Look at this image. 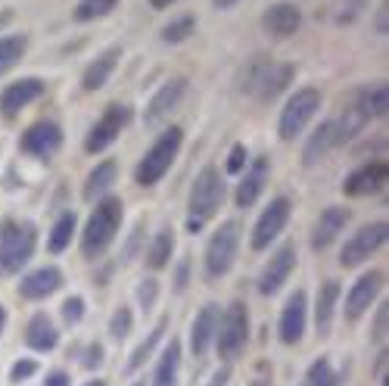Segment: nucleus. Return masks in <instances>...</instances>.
I'll return each mask as SVG.
<instances>
[{"label":"nucleus","mask_w":389,"mask_h":386,"mask_svg":"<svg viewBox=\"0 0 389 386\" xmlns=\"http://www.w3.org/2000/svg\"><path fill=\"white\" fill-rule=\"evenodd\" d=\"M365 128H367V118L358 112V106L346 103L337 116L324 118V122H318L312 128L308 141L303 144V153H299L303 169H318L333 150H340V146L352 144L355 137H361Z\"/></svg>","instance_id":"nucleus-1"},{"label":"nucleus","mask_w":389,"mask_h":386,"mask_svg":"<svg viewBox=\"0 0 389 386\" xmlns=\"http://www.w3.org/2000/svg\"><path fill=\"white\" fill-rule=\"evenodd\" d=\"M227 199V181L224 171L218 165H203L197 171L190 184V193H187V212H184V228L187 234H203L209 228V222L221 212Z\"/></svg>","instance_id":"nucleus-2"},{"label":"nucleus","mask_w":389,"mask_h":386,"mask_svg":"<svg viewBox=\"0 0 389 386\" xmlns=\"http://www.w3.org/2000/svg\"><path fill=\"white\" fill-rule=\"evenodd\" d=\"M122 222H125V203L116 196V193H106L93 203V209L87 212L84 218V228H82V256L87 262H97L109 252V246L116 243L119 231H122Z\"/></svg>","instance_id":"nucleus-3"},{"label":"nucleus","mask_w":389,"mask_h":386,"mask_svg":"<svg viewBox=\"0 0 389 386\" xmlns=\"http://www.w3.org/2000/svg\"><path fill=\"white\" fill-rule=\"evenodd\" d=\"M184 146V128L181 125H169L165 131H159V137L146 146V153L134 165V184L137 187H156L159 181H165V175L174 169Z\"/></svg>","instance_id":"nucleus-4"},{"label":"nucleus","mask_w":389,"mask_h":386,"mask_svg":"<svg viewBox=\"0 0 389 386\" xmlns=\"http://www.w3.org/2000/svg\"><path fill=\"white\" fill-rule=\"evenodd\" d=\"M38 252V224L0 218V277H13L31 265Z\"/></svg>","instance_id":"nucleus-5"},{"label":"nucleus","mask_w":389,"mask_h":386,"mask_svg":"<svg viewBox=\"0 0 389 386\" xmlns=\"http://www.w3.org/2000/svg\"><path fill=\"white\" fill-rule=\"evenodd\" d=\"M240 243H243V224L237 218L221 222L209 234V243L203 249V277L206 284H218L231 275V268L237 265Z\"/></svg>","instance_id":"nucleus-6"},{"label":"nucleus","mask_w":389,"mask_h":386,"mask_svg":"<svg viewBox=\"0 0 389 386\" xmlns=\"http://www.w3.org/2000/svg\"><path fill=\"white\" fill-rule=\"evenodd\" d=\"M252 339V315L243 299H231L227 309H221L218 334H215V352L224 364H234L243 358Z\"/></svg>","instance_id":"nucleus-7"},{"label":"nucleus","mask_w":389,"mask_h":386,"mask_svg":"<svg viewBox=\"0 0 389 386\" xmlns=\"http://www.w3.org/2000/svg\"><path fill=\"white\" fill-rule=\"evenodd\" d=\"M321 103H324V97H321L318 88L293 91V94L284 100V109H280V116H277V137L280 141L284 144L299 141L308 131V125L314 122V116L321 112Z\"/></svg>","instance_id":"nucleus-8"},{"label":"nucleus","mask_w":389,"mask_h":386,"mask_svg":"<svg viewBox=\"0 0 389 386\" xmlns=\"http://www.w3.org/2000/svg\"><path fill=\"white\" fill-rule=\"evenodd\" d=\"M131 122H134V109L128 103H109L103 112H100L97 122L87 128L82 150L87 153V156H100V153H106L119 137L125 134V128H128Z\"/></svg>","instance_id":"nucleus-9"},{"label":"nucleus","mask_w":389,"mask_h":386,"mask_svg":"<svg viewBox=\"0 0 389 386\" xmlns=\"http://www.w3.org/2000/svg\"><path fill=\"white\" fill-rule=\"evenodd\" d=\"M389 240V224L386 218L365 222L358 231L349 234V240L340 246V268H361L367 258H374Z\"/></svg>","instance_id":"nucleus-10"},{"label":"nucleus","mask_w":389,"mask_h":386,"mask_svg":"<svg viewBox=\"0 0 389 386\" xmlns=\"http://www.w3.org/2000/svg\"><path fill=\"white\" fill-rule=\"evenodd\" d=\"M293 218V199L287 193H277L274 199H268L265 209L259 212V218L252 222L250 231V249L252 252H265L268 246H274L280 240V234L287 231Z\"/></svg>","instance_id":"nucleus-11"},{"label":"nucleus","mask_w":389,"mask_h":386,"mask_svg":"<svg viewBox=\"0 0 389 386\" xmlns=\"http://www.w3.org/2000/svg\"><path fill=\"white\" fill-rule=\"evenodd\" d=\"M66 144V131L56 118H38L19 134V153L35 162H50Z\"/></svg>","instance_id":"nucleus-12"},{"label":"nucleus","mask_w":389,"mask_h":386,"mask_svg":"<svg viewBox=\"0 0 389 386\" xmlns=\"http://www.w3.org/2000/svg\"><path fill=\"white\" fill-rule=\"evenodd\" d=\"M296 265H299V249H296V243L293 240H284L277 246V249L268 256V262L261 265V271H259V277H256V290H259V296H265V299H271V296H277L280 290L290 284V277H293V271H296Z\"/></svg>","instance_id":"nucleus-13"},{"label":"nucleus","mask_w":389,"mask_h":386,"mask_svg":"<svg viewBox=\"0 0 389 386\" xmlns=\"http://www.w3.org/2000/svg\"><path fill=\"white\" fill-rule=\"evenodd\" d=\"M386 184H389V162L377 156V159H367V162H358L349 171L343 178V193L349 199H365L383 193Z\"/></svg>","instance_id":"nucleus-14"},{"label":"nucleus","mask_w":389,"mask_h":386,"mask_svg":"<svg viewBox=\"0 0 389 386\" xmlns=\"http://www.w3.org/2000/svg\"><path fill=\"white\" fill-rule=\"evenodd\" d=\"M47 94V82L38 75H25L10 82L3 91H0V118L3 122H13L22 109H29L31 103H38Z\"/></svg>","instance_id":"nucleus-15"},{"label":"nucleus","mask_w":389,"mask_h":386,"mask_svg":"<svg viewBox=\"0 0 389 386\" xmlns=\"http://www.w3.org/2000/svg\"><path fill=\"white\" fill-rule=\"evenodd\" d=\"M380 293H383V271H380V268H371V271H365V275L355 277V284L349 287L346 299H343L346 321L355 324L358 318H365V311L377 302Z\"/></svg>","instance_id":"nucleus-16"},{"label":"nucleus","mask_w":389,"mask_h":386,"mask_svg":"<svg viewBox=\"0 0 389 386\" xmlns=\"http://www.w3.org/2000/svg\"><path fill=\"white\" fill-rule=\"evenodd\" d=\"M305 330H308V293L293 290L277 315V339L293 349L305 339Z\"/></svg>","instance_id":"nucleus-17"},{"label":"nucleus","mask_w":389,"mask_h":386,"mask_svg":"<svg viewBox=\"0 0 389 386\" xmlns=\"http://www.w3.org/2000/svg\"><path fill=\"white\" fill-rule=\"evenodd\" d=\"M240 181L237 187H234V206L237 209H252V206L259 203V196L265 193L268 187V178H271V159L265 156V153H259L256 159H250L246 162V169L240 171Z\"/></svg>","instance_id":"nucleus-18"},{"label":"nucleus","mask_w":389,"mask_h":386,"mask_svg":"<svg viewBox=\"0 0 389 386\" xmlns=\"http://www.w3.org/2000/svg\"><path fill=\"white\" fill-rule=\"evenodd\" d=\"M349 218H352V209H349V206H327V209H321V215L314 218V224H312V234H308L312 252L330 249V246L343 237Z\"/></svg>","instance_id":"nucleus-19"},{"label":"nucleus","mask_w":389,"mask_h":386,"mask_svg":"<svg viewBox=\"0 0 389 386\" xmlns=\"http://www.w3.org/2000/svg\"><path fill=\"white\" fill-rule=\"evenodd\" d=\"M187 91H190V78L187 75H174L169 82L159 84V91L150 97L144 109V125H156V122H165L181 103H184Z\"/></svg>","instance_id":"nucleus-20"},{"label":"nucleus","mask_w":389,"mask_h":386,"mask_svg":"<svg viewBox=\"0 0 389 386\" xmlns=\"http://www.w3.org/2000/svg\"><path fill=\"white\" fill-rule=\"evenodd\" d=\"M303 10H299L293 0H274L271 6H265L261 13V31L274 41H287L303 29Z\"/></svg>","instance_id":"nucleus-21"},{"label":"nucleus","mask_w":389,"mask_h":386,"mask_svg":"<svg viewBox=\"0 0 389 386\" xmlns=\"http://www.w3.org/2000/svg\"><path fill=\"white\" fill-rule=\"evenodd\" d=\"M63 284H66V275L56 265H38L19 281V299L22 302H44L53 293L63 290Z\"/></svg>","instance_id":"nucleus-22"},{"label":"nucleus","mask_w":389,"mask_h":386,"mask_svg":"<svg viewBox=\"0 0 389 386\" xmlns=\"http://www.w3.org/2000/svg\"><path fill=\"white\" fill-rule=\"evenodd\" d=\"M119 63H122V47H106V50H100L97 56L91 59V63L84 65V72H82V91L84 94H97V91H103L106 84H109V78L116 75V69H119Z\"/></svg>","instance_id":"nucleus-23"},{"label":"nucleus","mask_w":389,"mask_h":386,"mask_svg":"<svg viewBox=\"0 0 389 386\" xmlns=\"http://www.w3.org/2000/svg\"><path fill=\"white\" fill-rule=\"evenodd\" d=\"M218 318H221V305L218 302H203L190 324V352L197 358H203L206 352L215 346L218 334Z\"/></svg>","instance_id":"nucleus-24"},{"label":"nucleus","mask_w":389,"mask_h":386,"mask_svg":"<svg viewBox=\"0 0 389 386\" xmlns=\"http://www.w3.org/2000/svg\"><path fill=\"white\" fill-rule=\"evenodd\" d=\"M340 296H343V287H340L337 277H327L318 287V296H314V334L324 339L333 330V318H337L340 309Z\"/></svg>","instance_id":"nucleus-25"},{"label":"nucleus","mask_w":389,"mask_h":386,"mask_svg":"<svg viewBox=\"0 0 389 386\" xmlns=\"http://www.w3.org/2000/svg\"><path fill=\"white\" fill-rule=\"evenodd\" d=\"M22 343L29 346L35 355H50L59 346V327L53 324V318L47 315V311H35V315L29 318V324H25Z\"/></svg>","instance_id":"nucleus-26"},{"label":"nucleus","mask_w":389,"mask_h":386,"mask_svg":"<svg viewBox=\"0 0 389 386\" xmlns=\"http://www.w3.org/2000/svg\"><path fill=\"white\" fill-rule=\"evenodd\" d=\"M181 368H184V346H181V339H169L153 364L150 386H178Z\"/></svg>","instance_id":"nucleus-27"},{"label":"nucleus","mask_w":389,"mask_h":386,"mask_svg":"<svg viewBox=\"0 0 389 386\" xmlns=\"http://www.w3.org/2000/svg\"><path fill=\"white\" fill-rule=\"evenodd\" d=\"M174 246H178L174 228H171V224H159V231L144 246V249H146L144 252V265H146V271H150V275L169 268V262H171V256H174Z\"/></svg>","instance_id":"nucleus-28"},{"label":"nucleus","mask_w":389,"mask_h":386,"mask_svg":"<svg viewBox=\"0 0 389 386\" xmlns=\"http://www.w3.org/2000/svg\"><path fill=\"white\" fill-rule=\"evenodd\" d=\"M349 103L358 106V112L367 118V122H380V118L389 116V88L386 82H374L365 84V88L352 91V100Z\"/></svg>","instance_id":"nucleus-29"},{"label":"nucleus","mask_w":389,"mask_h":386,"mask_svg":"<svg viewBox=\"0 0 389 386\" xmlns=\"http://www.w3.org/2000/svg\"><path fill=\"white\" fill-rule=\"evenodd\" d=\"M119 181V159H100L97 165H93L91 171H87L84 178V187H82V196L87 203H97L100 196H106V193H112Z\"/></svg>","instance_id":"nucleus-30"},{"label":"nucleus","mask_w":389,"mask_h":386,"mask_svg":"<svg viewBox=\"0 0 389 386\" xmlns=\"http://www.w3.org/2000/svg\"><path fill=\"white\" fill-rule=\"evenodd\" d=\"M165 334H169V318L162 315V318H159V324H156V327H153L150 334H146V337L140 339V343L131 349L128 362H125V374H128V377H134V374H137V371H144L146 364L153 362V355H156V352H159V343H162V339H165Z\"/></svg>","instance_id":"nucleus-31"},{"label":"nucleus","mask_w":389,"mask_h":386,"mask_svg":"<svg viewBox=\"0 0 389 386\" xmlns=\"http://www.w3.org/2000/svg\"><path fill=\"white\" fill-rule=\"evenodd\" d=\"M293 78H296V63H271L261 78L259 91H256V100L261 103H274L277 97H284L290 91Z\"/></svg>","instance_id":"nucleus-32"},{"label":"nucleus","mask_w":389,"mask_h":386,"mask_svg":"<svg viewBox=\"0 0 389 386\" xmlns=\"http://www.w3.org/2000/svg\"><path fill=\"white\" fill-rule=\"evenodd\" d=\"M78 234V212L75 209H63L56 215V222L50 224V234H47V252L50 256H63Z\"/></svg>","instance_id":"nucleus-33"},{"label":"nucleus","mask_w":389,"mask_h":386,"mask_svg":"<svg viewBox=\"0 0 389 386\" xmlns=\"http://www.w3.org/2000/svg\"><path fill=\"white\" fill-rule=\"evenodd\" d=\"M197 35V16L193 13H184V16H174L169 22L159 29V41L165 44V47H178V44L190 41V38Z\"/></svg>","instance_id":"nucleus-34"},{"label":"nucleus","mask_w":389,"mask_h":386,"mask_svg":"<svg viewBox=\"0 0 389 386\" xmlns=\"http://www.w3.org/2000/svg\"><path fill=\"white\" fill-rule=\"evenodd\" d=\"M271 63H274V59L268 56V53H256V56H252L250 63H246L243 69H240L237 84H240V91H243L246 97H256L261 78H265V72H268V65H271Z\"/></svg>","instance_id":"nucleus-35"},{"label":"nucleus","mask_w":389,"mask_h":386,"mask_svg":"<svg viewBox=\"0 0 389 386\" xmlns=\"http://www.w3.org/2000/svg\"><path fill=\"white\" fill-rule=\"evenodd\" d=\"M29 50V35H0V75L16 69Z\"/></svg>","instance_id":"nucleus-36"},{"label":"nucleus","mask_w":389,"mask_h":386,"mask_svg":"<svg viewBox=\"0 0 389 386\" xmlns=\"http://www.w3.org/2000/svg\"><path fill=\"white\" fill-rule=\"evenodd\" d=\"M367 6H371V0H333L330 22L340 25V29H349V25H355L361 16H365Z\"/></svg>","instance_id":"nucleus-37"},{"label":"nucleus","mask_w":389,"mask_h":386,"mask_svg":"<svg viewBox=\"0 0 389 386\" xmlns=\"http://www.w3.org/2000/svg\"><path fill=\"white\" fill-rule=\"evenodd\" d=\"M116 6H119V0H78V3L72 6V19H75L78 25L97 22V19H106V16H109Z\"/></svg>","instance_id":"nucleus-38"},{"label":"nucleus","mask_w":389,"mask_h":386,"mask_svg":"<svg viewBox=\"0 0 389 386\" xmlns=\"http://www.w3.org/2000/svg\"><path fill=\"white\" fill-rule=\"evenodd\" d=\"M305 386H340V374L327 355H318L305 371Z\"/></svg>","instance_id":"nucleus-39"},{"label":"nucleus","mask_w":389,"mask_h":386,"mask_svg":"<svg viewBox=\"0 0 389 386\" xmlns=\"http://www.w3.org/2000/svg\"><path fill=\"white\" fill-rule=\"evenodd\" d=\"M106 330H109V339L125 343L134 330V311L128 309V305H119V309L109 315V321H106Z\"/></svg>","instance_id":"nucleus-40"},{"label":"nucleus","mask_w":389,"mask_h":386,"mask_svg":"<svg viewBox=\"0 0 389 386\" xmlns=\"http://www.w3.org/2000/svg\"><path fill=\"white\" fill-rule=\"evenodd\" d=\"M84 315H87V302H84V296H78V293L66 296L63 305H59V318H63L66 327H78V324L84 321Z\"/></svg>","instance_id":"nucleus-41"},{"label":"nucleus","mask_w":389,"mask_h":386,"mask_svg":"<svg viewBox=\"0 0 389 386\" xmlns=\"http://www.w3.org/2000/svg\"><path fill=\"white\" fill-rule=\"evenodd\" d=\"M137 305H140V311L144 315H150L153 309H156V302H159V281H156V275H146L144 281L137 284Z\"/></svg>","instance_id":"nucleus-42"},{"label":"nucleus","mask_w":389,"mask_h":386,"mask_svg":"<svg viewBox=\"0 0 389 386\" xmlns=\"http://www.w3.org/2000/svg\"><path fill=\"white\" fill-rule=\"evenodd\" d=\"M246 162H250V153H246V144H234L231 150H227V156H224V175H231V178H237L240 171L246 169Z\"/></svg>","instance_id":"nucleus-43"},{"label":"nucleus","mask_w":389,"mask_h":386,"mask_svg":"<svg viewBox=\"0 0 389 386\" xmlns=\"http://www.w3.org/2000/svg\"><path fill=\"white\" fill-rule=\"evenodd\" d=\"M41 371V364H38V358H16L13 362V368H10V383H25V380H31V377Z\"/></svg>","instance_id":"nucleus-44"},{"label":"nucleus","mask_w":389,"mask_h":386,"mask_svg":"<svg viewBox=\"0 0 389 386\" xmlns=\"http://www.w3.org/2000/svg\"><path fill=\"white\" fill-rule=\"evenodd\" d=\"M103 362H106L103 343H100V339H91V343L82 349V368L84 371H100L103 368Z\"/></svg>","instance_id":"nucleus-45"},{"label":"nucleus","mask_w":389,"mask_h":386,"mask_svg":"<svg viewBox=\"0 0 389 386\" xmlns=\"http://www.w3.org/2000/svg\"><path fill=\"white\" fill-rule=\"evenodd\" d=\"M146 246V224L137 222V228L128 234V240H125V249H122V262H131V258H137V252Z\"/></svg>","instance_id":"nucleus-46"},{"label":"nucleus","mask_w":389,"mask_h":386,"mask_svg":"<svg viewBox=\"0 0 389 386\" xmlns=\"http://www.w3.org/2000/svg\"><path fill=\"white\" fill-rule=\"evenodd\" d=\"M190 275H193V262H190V256H184L178 265H174V281H171L174 296H184L187 293V287H190Z\"/></svg>","instance_id":"nucleus-47"},{"label":"nucleus","mask_w":389,"mask_h":386,"mask_svg":"<svg viewBox=\"0 0 389 386\" xmlns=\"http://www.w3.org/2000/svg\"><path fill=\"white\" fill-rule=\"evenodd\" d=\"M386 321H389V302L383 299V302L377 305V315H374V327H371V339L377 346H386Z\"/></svg>","instance_id":"nucleus-48"},{"label":"nucleus","mask_w":389,"mask_h":386,"mask_svg":"<svg viewBox=\"0 0 389 386\" xmlns=\"http://www.w3.org/2000/svg\"><path fill=\"white\" fill-rule=\"evenodd\" d=\"M44 386H72V374L66 368H53L50 374L44 377Z\"/></svg>","instance_id":"nucleus-49"},{"label":"nucleus","mask_w":389,"mask_h":386,"mask_svg":"<svg viewBox=\"0 0 389 386\" xmlns=\"http://www.w3.org/2000/svg\"><path fill=\"white\" fill-rule=\"evenodd\" d=\"M227 383H231V368H227V364H224V368H218L215 374H212V377H209V380H206L203 386H227Z\"/></svg>","instance_id":"nucleus-50"},{"label":"nucleus","mask_w":389,"mask_h":386,"mask_svg":"<svg viewBox=\"0 0 389 386\" xmlns=\"http://www.w3.org/2000/svg\"><path fill=\"white\" fill-rule=\"evenodd\" d=\"M259 368L261 371L250 380V386H271V371H268V364H259Z\"/></svg>","instance_id":"nucleus-51"},{"label":"nucleus","mask_w":389,"mask_h":386,"mask_svg":"<svg viewBox=\"0 0 389 386\" xmlns=\"http://www.w3.org/2000/svg\"><path fill=\"white\" fill-rule=\"evenodd\" d=\"M386 16H389V6H386V0H383V3L377 6V22H374L380 35H386Z\"/></svg>","instance_id":"nucleus-52"},{"label":"nucleus","mask_w":389,"mask_h":386,"mask_svg":"<svg viewBox=\"0 0 389 386\" xmlns=\"http://www.w3.org/2000/svg\"><path fill=\"white\" fill-rule=\"evenodd\" d=\"M237 3H243V0H212V6H215V10H234Z\"/></svg>","instance_id":"nucleus-53"},{"label":"nucleus","mask_w":389,"mask_h":386,"mask_svg":"<svg viewBox=\"0 0 389 386\" xmlns=\"http://www.w3.org/2000/svg\"><path fill=\"white\" fill-rule=\"evenodd\" d=\"M171 3H178V0H150V6H153V10H169Z\"/></svg>","instance_id":"nucleus-54"},{"label":"nucleus","mask_w":389,"mask_h":386,"mask_svg":"<svg viewBox=\"0 0 389 386\" xmlns=\"http://www.w3.org/2000/svg\"><path fill=\"white\" fill-rule=\"evenodd\" d=\"M13 16H16L13 10H0V29H3L6 22H13Z\"/></svg>","instance_id":"nucleus-55"},{"label":"nucleus","mask_w":389,"mask_h":386,"mask_svg":"<svg viewBox=\"0 0 389 386\" xmlns=\"http://www.w3.org/2000/svg\"><path fill=\"white\" fill-rule=\"evenodd\" d=\"M6 318H10V315H6V309L0 305V337H3V330H6Z\"/></svg>","instance_id":"nucleus-56"},{"label":"nucleus","mask_w":389,"mask_h":386,"mask_svg":"<svg viewBox=\"0 0 389 386\" xmlns=\"http://www.w3.org/2000/svg\"><path fill=\"white\" fill-rule=\"evenodd\" d=\"M84 386H109V383H106V380H87Z\"/></svg>","instance_id":"nucleus-57"}]
</instances>
